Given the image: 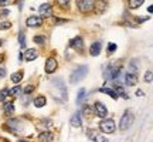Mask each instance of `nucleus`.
I'll return each mask as SVG.
<instances>
[{"label":"nucleus","mask_w":153,"mask_h":142,"mask_svg":"<svg viewBox=\"0 0 153 142\" xmlns=\"http://www.w3.org/2000/svg\"><path fill=\"white\" fill-rule=\"evenodd\" d=\"M11 27V23L9 22H1L0 23V30H7V28Z\"/></svg>","instance_id":"26"},{"label":"nucleus","mask_w":153,"mask_h":142,"mask_svg":"<svg viewBox=\"0 0 153 142\" xmlns=\"http://www.w3.org/2000/svg\"><path fill=\"white\" fill-rule=\"evenodd\" d=\"M71 47L75 50H82V47H84V40H82L81 37H76L74 38L71 41Z\"/></svg>","instance_id":"12"},{"label":"nucleus","mask_w":153,"mask_h":142,"mask_svg":"<svg viewBox=\"0 0 153 142\" xmlns=\"http://www.w3.org/2000/svg\"><path fill=\"white\" fill-rule=\"evenodd\" d=\"M71 125L74 126V128H81L82 121H81V114H79V112H75V114L72 115V118H71Z\"/></svg>","instance_id":"9"},{"label":"nucleus","mask_w":153,"mask_h":142,"mask_svg":"<svg viewBox=\"0 0 153 142\" xmlns=\"http://www.w3.org/2000/svg\"><path fill=\"white\" fill-rule=\"evenodd\" d=\"M22 93V87H14V88H11L10 91H9V95H17V94H20Z\"/></svg>","instance_id":"24"},{"label":"nucleus","mask_w":153,"mask_h":142,"mask_svg":"<svg viewBox=\"0 0 153 142\" xmlns=\"http://www.w3.org/2000/svg\"><path fill=\"white\" fill-rule=\"evenodd\" d=\"M152 80H153L152 71H148V72H146V75H145V81H146V82H152Z\"/></svg>","instance_id":"27"},{"label":"nucleus","mask_w":153,"mask_h":142,"mask_svg":"<svg viewBox=\"0 0 153 142\" xmlns=\"http://www.w3.org/2000/svg\"><path fill=\"white\" fill-rule=\"evenodd\" d=\"M33 90H34L33 85H28V87H26V90H24V93H26V94H31V93H33Z\"/></svg>","instance_id":"29"},{"label":"nucleus","mask_w":153,"mask_h":142,"mask_svg":"<svg viewBox=\"0 0 153 142\" xmlns=\"http://www.w3.org/2000/svg\"><path fill=\"white\" fill-rule=\"evenodd\" d=\"M125 82L128 85H135L137 82V77L136 74H133V72H128L125 75Z\"/></svg>","instance_id":"10"},{"label":"nucleus","mask_w":153,"mask_h":142,"mask_svg":"<svg viewBox=\"0 0 153 142\" xmlns=\"http://www.w3.org/2000/svg\"><path fill=\"white\" fill-rule=\"evenodd\" d=\"M94 114V108L91 107V105H84V115H87V117H89V115Z\"/></svg>","instance_id":"21"},{"label":"nucleus","mask_w":153,"mask_h":142,"mask_svg":"<svg viewBox=\"0 0 153 142\" xmlns=\"http://www.w3.org/2000/svg\"><path fill=\"white\" fill-rule=\"evenodd\" d=\"M7 14H9V10H1L0 11V16L4 17V16H7Z\"/></svg>","instance_id":"33"},{"label":"nucleus","mask_w":153,"mask_h":142,"mask_svg":"<svg viewBox=\"0 0 153 142\" xmlns=\"http://www.w3.org/2000/svg\"><path fill=\"white\" fill-rule=\"evenodd\" d=\"M4 112L7 115L13 114V112H14V105H13V104H6L4 105Z\"/></svg>","instance_id":"22"},{"label":"nucleus","mask_w":153,"mask_h":142,"mask_svg":"<svg viewBox=\"0 0 153 142\" xmlns=\"http://www.w3.org/2000/svg\"><path fill=\"white\" fill-rule=\"evenodd\" d=\"M20 44H22V46H23V47H24V44H26V43H24V34H20Z\"/></svg>","instance_id":"31"},{"label":"nucleus","mask_w":153,"mask_h":142,"mask_svg":"<svg viewBox=\"0 0 153 142\" xmlns=\"http://www.w3.org/2000/svg\"><path fill=\"white\" fill-rule=\"evenodd\" d=\"M57 67H58L57 60L51 57V58H48L47 63H45V72H47V74H51V72H54V71L57 70Z\"/></svg>","instance_id":"7"},{"label":"nucleus","mask_w":153,"mask_h":142,"mask_svg":"<svg viewBox=\"0 0 153 142\" xmlns=\"http://www.w3.org/2000/svg\"><path fill=\"white\" fill-rule=\"evenodd\" d=\"M133 121H135V115L132 114L131 111H126L123 117H122V120H120V124H119V128L122 131H126V129H129L133 124Z\"/></svg>","instance_id":"2"},{"label":"nucleus","mask_w":153,"mask_h":142,"mask_svg":"<svg viewBox=\"0 0 153 142\" xmlns=\"http://www.w3.org/2000/svg\"><path fill=\"white\" fill-rule=\"evenodd\" d=\"M88 74V67L87 66H82L79 68H76L74 72L71 74V78H70V81L71 84H76V82H79L82 78H85Z\"/></svg>","instance_id":"1"},{"label":"nucleus","mask_w":153,"mask_h":142,"mask_svg":"<svg viewBox=\"0 0 153 142\" xmlns=\"http://www.w3.org/2000/svg\"><path fill=\"white\" fill-rule=\"evenodd\" d=\"M0 46H1V40H0Z\"/></svg>","instance_id":"37"},{"label":"nucleus","mask_w":153,"mask_h":142,"mask_svg":"<svg viewBox=\"0 0 153 142\" xmlns=\"http://www.w3.org/2000/svg\"><path fill=\"white\" fill-rule=\"evenodd\" d=\"M88 137H91L95 142H109V141H108V139H106L105 137H102V135H99V134H95V132H92V131H89V132H88Z\"/></svg>","instance_id":"13"},{"label":"nucleus","mask_w":153,"mask_h":142,"mask_svg":"<svg viewBox=\"0 0 153 142\" xmlns=\"http://www.w3.org/2000/svg\"><path fill=\"white\" fill-rule=\"evenodd\" d=\"M140 4H143V0H131V1H129L131 9H137Z\"/></svg>","instance_id":"20"},{"label":"nucleus","mask_w":153,"mask_h":142,"mask_svg":"<svg viewBox=\"0 0 153 142\" xmlns=\"http://www.w3.org/2000/svg\"><path fill=\"white\" fill-rule=\"evenodd\" d=\"M45 102H47V99H45L44 95H40V97H36V98H34V105H36L37 108H43L44 105H45Z\"/></svg>","instance_id":"15"},{"label":"nucleus","mask_w":153,"mask_h":142,"mask_svg":"<svg viewBox=\"0 0 153 142\" xmlns=\"http://www.w3.org/2000/svg\"><path fill=\"white\" fill-rule=\"evenodd\" d=\"M76 6H78V9L82 13H88V11H91L95 7V1H92V0H78Z\"/></svg>","instance_id":"3"},{"label":"nucleus","mask_w":153,"mask_h":142,"mask_svg":"<svg viewBox=\"0 0 153 142\" xmlns=\"http://www.w3.org/2000/svg\"><path fill=\"white\" fill-rule=\"evenodd\" d=\"M7 97H9V90H7V88L1 90V91H0V102H1V101H4Z\"/></svg>","instance_id":"23"},{"label":"nucleus","mask_w":153,"mask_h":142,"mask_svg":"<svg viewBox=\"0 0 153 142\" xmlns=\"http://www.w3.org/2000/svg\"><path fill=\"white\" fill-rule=\"evenodd\" d=\"M19 142H28V141H24V139H22V141H19Z\"/></svg>","instance_id":"35"},{"label":"nucleus","mask_w":153,"mask_h":142,"mask_svg":"<svg viewBox=\"0 0 153 142\" xmlns=\"http://www.w3.org/2000/svg\"><path fill=\"white\" fill-rule=\"evenodd\" d=\"M6 4V1H0V6H4Z\"/></svg>","instance_id":"34"},{"label":"nucleus","mask_w":153,"mask_h":142,"mask_svg":"<svg viewBox=\"0 0 153 142\" xmlns=\"http://www.w3.org/2000/svg\"><path fill=\"white\" fill-rule=\"evenodd\" d=\"M58 4H61L62 7H68V4H70V1H58Z\"/></svg>","instance_id":"30"},{"label":"nucleus","mask_w":153,"mask_h":142,"mask_svg":"<svg viewBox=\"0 0 153 142\" xmlns=\"http://www.w3.org/2000/svg\"><path fill=\"white\" fill-rule=\"evenodd\" d=\"M1 58H3V57H1V55H0V61H1Z\"/></svg>","instance_id":"36"},{"label":"nucleus","mask_w":153,"mask_h":142,"mask_svg":"<svg viewBox=\"0 0 153 142\" xmlns=\"http://www.w3.org/2000/svg\"><path fill=\"white\" fill-rule=\"evenodd\" d=\"M99 91H101V93H104V94H108V95H109V97H112L114 99L118 98V95H116V94H115V91H114V90H111V88H101Z\"/></svg>","instance_id":"18"},{"label":"nucleus","mask_w":153,"mask_h":142,"mask_svg":"<svg viewBox=\"0 0 153 142\" xmlns=\"http://www.w3.org/2000/svg\"><path fill=\"white\" fill-rule=\"evenodd\" d=\"M40 14L43 17H51L53 16V7L50 3H43L40 6Z\"/></svg>","instance_id":"6"},{"label":"nucleus","mask_w":153,"mask_h":142,"mask_svg":"<svg viewBox=\"0 0 153 142\" xmlns=\"http://www.w3.org/2000/svg\"><path fill=\"white\" fill-rule=\"evenodd\" d=\"M26 24H27L28 27H40L41 24H43V17L40 16H30L26 20Z\"/></svg>","instance_id":"5"},{"label":"nucleus","mask_w":153,"mask_h":142,"mask_svg":"<svg viewBox=\"0 0 153 142\" xmlns=\"http://www.w3.org/2000/svg\"><path fill=\"white\" fill-rule=\"evenodd\" d=\"M94 108H95V112H97L101 118H105L106 114H108V111H106V108H105V105L102 104V102H97Z\"/></svg>","instance_id":"8"},{"label":"nucleus","mask_w":153,"mask_h":142,"mask_svg":"<svg viewBox=\"0 0 153 142\" xmlns=\"http://www.w3.org/2000/svg\"><path fill=\"white\" fill-rule=\"evenodd\" d=\"M115 50H116V44H115V43H111L109 46H108V51H109V53H114Z\"/></svg>","instance_id":"28"},{"label":"nucleus","mask_w":153,"mask_h":142,"mask_svg":"<svg viewBox=\"0 0 153 142\" xmlns=\"http://www.w3.org/2000/svg\"><path fill=\"white\" fill-rule=\"evenodd\" d=\"M37 55H38V53H37V50H27L26 51V54H24V58L27 61H33V60H36L37 58Z\"/></svg>","instance_id":"14"},{"label":"nucleus","mask_w":153,"mask_h":142,"mask_svg":"<svg viewBox=\"0 0 153 142\" xmlns=\"http://www.w3.org/2000/svg\"><path fill=\"white\" fill-rule=\"evenodd\" d=\"M3 77H6V71L4 68H0V78H3Z\"/></svg>","instance_id":"32"},{"label":"nucleus","mask_w":153,"mask_h":142,"mask_svg":"<svg viewBox=\"0 0 153 142\" xmlns=\"http://www.w3.org/2000/svg\"><path fill=\"white\" fill-rule=\"evenodd\" d=\"M101 49H102L101 43H94L92 46H91V49H89V53L92 55H98L99 53H101Z\"/></svg>","instance_id":"16"},{"label":"nucleus","mask_w":153,"mask_h":142,"mask_svg":"<svg viewBox=\"0 0 153 142\" xmlns=\"http://www.w3.org/2000/svg\"><path fill=\"white\" fill-rule=\"evenodd\" d=\"M22 78H23V71H17V72H14V74L11 75V81L17 84V82L22 81Z\"/></svg>","instance_id":"19"},{"label":"nucleus","mask_w":153,"mask_h":142,"mask_svg":"<svg viewBox=\"0 0 153 142\" xmlns=\"http://www.w3.org/2000/svg\"><path fill=\"white\" fill-rule=\"evenodd\" d=\"M99 128H101V131L105 132V134H111V132H114L115 131L114 120H104L101 124H99Z\"/></svg>","instance_id":"4"},{"label":"nucleus","mask_w":153,"mask_h":142,"mask_svg":"<svg viewBox=\"0 0 153 142\" xmlns=\"http://www.w3.org/2000/svg\"><path fill=\"white\" fill-rule=\"evenodd\" d=\"M33 40L37 44H44V41H45V37H44V36H36Z\"/></svg>","instance_id":"25"},{"label":"nucleus","mask_w":153,"mask_h":142,"mask_svg":"<svg viewBox=\"0 0 153 142\" xmlns=\"http://www.w3.org/2000/svg\"><path fill=\"white\" fill-rule=\"evenodd\" d=\"M87 98V90H84V88H82V90H79V93H78V97H76V102H78V104H81L82 101H84V99Z\"/></svg>","instance_id":"17"},{"label":"nucleus","mask_w":153,"mask_h":142,"mask_svg":"<svg viewBox=\"0 0 153 142\" xmlns=\"http://www.w3.org/2000/svg\"><path fill=\"white\" fill-rule=\"evenodd\" d=\"M38 139L41 142H51L54 139V135H53L51 132H41V134L38 135Z\"/></svg>","instance_id":"11"}]
</instances>
